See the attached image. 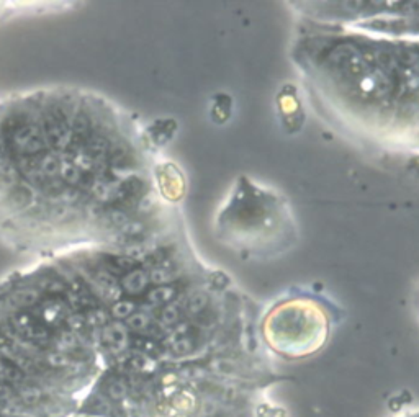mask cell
I'll return each mask as SVG.
<instances>
[{
  "label": "cell",
  "instance_id": "6da1fadb",
  "mask_svg": "<svg viewBox=\"0 0 419 417\" xmlns=\"http://www.w3.org/2000/svg\"><path fill=\"white\" fill-rule=\"evenodd\" d=\"M143 143L100 93L48 87L0 100V244L38 258L138 239Z\"/></svg>",
  "mask_w": 419,
  "mask_h": 417
},
{
  "label": "cell",
  "instance_id": "7a4b0ae2",
  "mask_svg": "<svg viewBox=\"0 0 419 417\" xmlns=\"http://www.w3.org/2000/svg\"><path fill=\"white\" fill-rule=\"evenodd\" d=\"M107 393H108V396H110L113 401H120V399L125 398V395H126V386L123 384V381L115 380V381H112L107 386Z\"/></svg>",
  "mask_w": 419,
  "mask_h": 417
},
{
  "label": "cell",
  "instance_id": "3957f363",
  "mask_svg": "<svg viewBox=\"0 0 419 417\" xmlns=\"http://www.w3.org/2000/svg\"><path fill=\"white\" fill-rule=\"evenodd\" d=\"M21 398H23V401H25V403L35 404L36 401L41 398V389H38V388H27V389L21 391Z\"/></svg>",
  "mask_w": 419,
  "mask_h": 417
},
{
  "label": "cell",
  "instance_id": "277c9868",
  "mask_svg": "<svg viewBox=\"0 0 419 417\" xmlns=\"http://www.w3.org/2000/svg\"><path fill=\"white\" fill-rule=\"evenodd\" d=\"M393 417H419V407L416 409H408V411H403L397 415H393Z\"/></svg>",
  "mask_w": 419,
  "mask_h": 417
}]
</instances>
